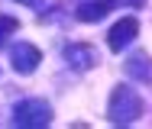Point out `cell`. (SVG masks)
I'll use <instances>...</instances> for the list:
<instances>
[{
  "mask_svg": "<svg viewBox=\"0 0 152 129\" xmlns=\"http://www.w3.org/2000/svg\"><path fill=\"white\" fill-rule=\"evenodd\" d=\"M107 116L113 126H129L142 116V97L136 94L129 84H117L113 94H110V103H107Z\"/></svg>",
  "mask_w": 152,
  "mask_h": 129,
  "instance_id": "cell-1",
  "label": "cell"
},
{
  "mask_svg": "<svg viewBox=\"0 0 152 129\" xmlns=\"http://www.w3.org/2000/svg\"><path fill=\"white\" fill-rule=\"evenodd\" d=\"M52 123V107L39 97H29V100H20L13 107V126L23 129H42Z\"/></svg>",
  "mask_w": 152,
  "mask_h": 129,
  "instance_id": "cell-2",
  "label": "cell"
},
{
  "mask_svg": "<svg viewBox=\"0 0 152 129\" xmlns=\"http://www.w3.org/2000/svg\"><path fill=\"white\" fill-rule=\"evenodd\" d=\"M10 62H13V71L16 74H32L39 64H42V52L32 45V42H16L10 49Z\"/></svg>",
  "mask_w": 152,
  "mask_h": 129,
  "instance_id": "cell-3",
  "label": "cell"
},
{
  "mask_svg": "<svg viewBox=\"0 0 152 129\" xmlns=\"http://www.w3.org/2000/svg\"><path fill=\"white\" fill-rule=\"evenodd\" d=\"M136 36H139V20L136 16H123L120 23H113V29L107 32V45H110V52H123Z\"/></svg>",
  "mask_w": 152,
  "mask_h": 129,
  "instance_id": "cell-4",
  "label": "cell"
},
{
  "mask_svg": "<svg viewBox=\"0 0 152 129\" xmlns=\"http://www.w3.org/2000/svg\"><path fill=\"white\" fill-rule=\"evenodd\" d=\"M65 62L71 64L75 71H91L94 64H100V58H97V52H94L88 42H68L65 45Z\"/></svg>",
  "mask_w": 152,
  "mask_h": 129,
  "instance_id": "cell-5",
  "label": "cell"
},
{
  "mask_svg": "<svg viewBox=\"0 0 152 129\" xmlns=\"http://www.w3.org/2000/svg\"><path fill=\"white\" fill-rule=\"evenodd\" d=\"M113 7H120L117 0H94V3H81L78 10H75V16L81 20V23H100Z\"/></svg>",
  "mask_w": 152,
  "mask_h": 129,
  "instance_id": "cell-6",
  "label": "cell"
},
{
  "mask_svg": "<svg viewBox=\"0 0 152 129\" xmlns=\"http://www.w3.org/2000/svg\"><path fill=\"white\" fill-rule=\"evenodd\" d=\"M126 74H129L133 81H139V84H149V78H152L149 58H146L142 52H136V55H129V58H126Z\"/></svg>",
  "mask_w": 152,
  "mask_h": 129,
  "instance_id": "cell-7",
  "label": "cell"
},
{
  "mask_svg": "<svg viewBox=\"0 0 152 129\" xmlns=\"http://www.w3.org/2000/svg\"><path fill=\"white\" fill-rule=\"evenodd\" d=\"M13 32H20V20L16 16H7V13H0V45L13 36Z\"/></svg>",
  "mask_w": 152,
  "mask_h": 129,
  "instance_id": "cell-8",
  "label": "cell"
},
{
  "mask_svg": "<svg viewBox=\"0 0 152 129\" xmlns=\"http://www.w3.org/2000/svg\"><path fill=\"white\" fill-rule=\"evenodd\" d=\"M117 3H123V7H126V3H129V7H139L142 0H117Z\"/></svg>",
  "mask_w": 152,
  "mask_h": 129,
  "instance_id": "cell-9",
  "label": "cell"
},
{
  "mask_svg": "<svg viewBox=\"0 0 152 129\" xmlns=\"http://www.w3.org/2000/svg\"><path fill=\"white\" fill-rule=\"evenodd\" d=\"M16 3H26V7H36L39 0H16Z\"/></svg>",
  "mask_w": 152,
  "mask_h": 129,
  "instance_id": "cell-10",
  "label": "cell"
}]
</instances>
